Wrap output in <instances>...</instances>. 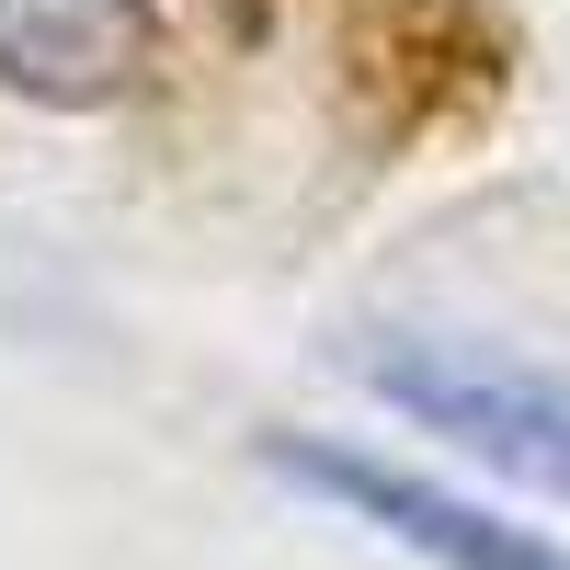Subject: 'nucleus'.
Instances as JSON below:
<instances>
[{
  "label": "nucleus",
  "instance_id": "obj_1",
  "mask_svg": "<svg viewBox=\"0 0 570 570\" xmlns=\"http://www.w3.org/2000/svg\"><path fill=\"white\" fill-rule=\"evenodd\" d=\"M365 389L389 411H411L422 434H456L468 456H491L502 480L570 491V376L468 354V343H376L365 354Z\"/></svg>",
  "mask_w": 570,
  "mask_h": 570
},
{
  "label": "nucleus",
  "instance_id": "obj_2",
  "mask_svg": "<svg viewBox=\"0 0 570 570\" xmlns=\"http://www.w3.org/2000/svg\"><path fill=\"white\" fill-rule=\"evenodd\" d=\"M274 468H285V480H308V491H331V502H354L376 537H400V548L445 559V570H570V548L502 525V513L456 502V491H434V480H400V468H376V456H343V445H274Z\"/></svg>",
  "mask_w": 570,
  "mask_h": 570
},
{
  "label": "nucleus",
  "instance_id": "obj_3",
  "mask_svg": "<svg viewBox=\"0 0 570 570\" xmlns=\"http://www.w3.org/2000/svg\"><path fill=\"white\" fill-rule=\"evenodd\" d=\"M149 69V0H0V91L46 115H104Z\"/></svg>",
  "mask_w": 570,
  "mask_h": 570
}]
</instances>
